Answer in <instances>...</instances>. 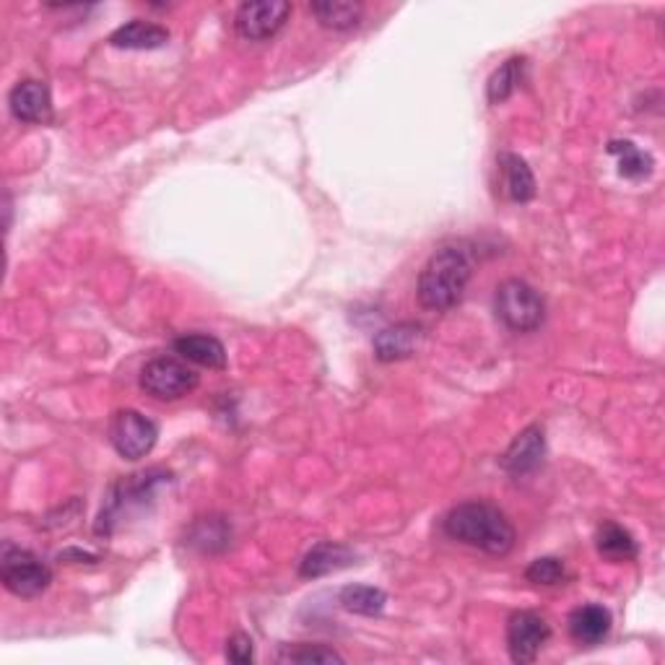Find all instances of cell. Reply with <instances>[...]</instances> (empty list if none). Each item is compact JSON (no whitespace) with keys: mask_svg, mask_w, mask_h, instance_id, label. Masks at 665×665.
I'll use <instances>...</instances> for the list:
<instances>
[{"mask_svg":"<svg viewBox=\"0 0 665 665\" xmlns=\"http://www.w3.org/2000/svg\"><path fill=\"white\" fill-rule=\"evenodd\" d=\"M443 530L447 538L492 556L509 554L517 540L515 525L489 502H463V505L453 507L445 515Z\"/></svg>","mask_w":665,"mask_h":665,"instance_id":"cell-1","label":"cell"},{"mask_svg":"<svg viewBox=\"0 0 665 665\" xmlns=\"http://www.w3.org/2000/svg\"><path fill=\"white\" fill-rule=\"evenodd\" d=\"M474 276V255L463 245H447L437 250L421 268L416 297L429 312H447L458 307Z\"/></svg>","mask_w":665,"mask_h":665,"instance_id":"cell-2","label":"cell"},{"mask_svg":"<svg viewBox=\"0 0 665 665\" xmlns=\"http://www.w3.org/2000/svg\"><path fill=\"white\" fill-rule=\"evenodd\" d=\"M494 312L497 320L513 332H530L540 328L546 317V301L538 289H533L528 281L509 278L497 286L494 294Z\"/></svg>","mask_w":665,"mask_h":665,"instance_id":"cell-3","label":"cell"},{"mask_svg":"<svg viewBox=\"0 0 665 665\" xmlns=\"http://www.w3.org/2000/svg\"><path fill=\"white\" fill-rule=\"evenodd\" d=\"M165 478H172L167 470L153 468L146 470V474H136L122 478L120 484H115L110 489V497H107V505L102 507V515H99L97 533H105L110 536L112 525L122 520V515H128L130 509L146 507V502L157 497V489L165 484Z\"/></svg>","mask_w":665,"mask_h":665,"instance_id":"cell-4","label":"cell"},{"mask_svg":"<svg viewBox=\"0 0 665 665\" xmlns=\"http://www.w3.org/2000/svg\"><path fill=\"white\" fill-rule=\"evenodd\" d=\"M0 583L17 598H40L52 583V569L27 548L6 544L0 559Z\"/></svg>","mask_w":665,"mask_h":665,"instance_id":"cell-5","label":"cell"},{"mask_svg":"<svg viewBox=\"0 0 665 665\" xmlns=\"http://www.w3.org/2000/svg\"><path fill=\"white\" fill-rule=\"evenodd\" d=\"M141 390L157 400H180L198 388L200 377L185 359L157 357L141 369Z\"/></svg>","mask_w":665,"mask_h":665,"instance_id":"cell-6","label":"cell"},{"mask_svg":"<svg viewBox=\"0 0 665 665\" xmlns=\"http://www.w3.org/2000/svg\"><path fill=\"white\" fill-rule=\"evenodd\" d=\"M159 443L157 421L136 408H120L110 421V445L126 460H141Z\"/></svg>","mask_w":665,"mask_h":665,"instance_id":"cell-7","label":"cell"},{"mask_svg":"<svg viewBox=\"0 0 665 665\" xmlns=\"http://www.w3.org/2000/svg\"><path fill=\"white\" fill-rule=\"evenodd\" d=\"M291 17V3L286 0H255L239 6L235 29L245 42H266L281 32Z\"/></svg>","mask_w":665,"mask_h":665,"instance_id":"cell-8","label":"cell"},{"mask_svg":"<svg viewBox=\"0 0 665 665\" xmlns=\"http://www.w3.org/2000/svg\"><path fill=\"white\" fill-rule=\"evenodd\" d=\"M552 639V626L538 611H517L507 622V649L513 663L528 665Z\"/></svg>","mask_w":665,"mask_h":665,"instance_id":"cell-9","label":"cell"},{"mask_svg":"<svg viewBox=\"0 0 665 665\" xmlns=\"http://www.w3.org/2000/svg\"><path fill=\"white\" fill-rule=\"evenodd\" d=\"M11 115L19 122L27 126H42V122L52 120V97L48 83L24 79L11 89L9 95Z\"/></svg>","mask_w":665,"mask_h":665,"instance_id":"cell-10","label":"cell"},{"mask_svg":"<svg viewBox=\"0 0 665 665\" xmlns=\"http://www.w3.org/2000/svg\"><path fill=\"white\" fill-rule=\"evenodd\" d=\"M544 455H546L544 429H540L538 424H530V427H525L520 435L513 439V445H509L505 455H502V468L513 476L533 474V470L544 463Z\"/></svg>","mask_w":665,"mask_h":665,"instance_id":"cell-11","label":"cell"},{"mask_svg":"<svg viewBox=\"0 0 665 665\" xmlns=\"http://www.w3.org/2000/svg\"><path fill=\"white\" fill-rule=\"evenodd\" d=\"M611 626H614V618H611V611L601 606V603H583L567 618L569 637L583 647L601 645L611 634Z\"/></svg>","mask_w":665,"mask_h":665,"instance_id":"cell-12","label":"cell"},{"mask_svg":"<svg viewBox=\"0 0 665 665\" xmlns=\"http://www.w3.org/2000/svg\"><path fill=\"white\" fill-rule=\"evenodd\" d=\"M424 338V325L419 322H398L390 328H383L375 336V357L390 365L414 357Z\"/></svg>","mask_w":665,"mask_h":665,"instance_id":"cell-13","label":"cell"},{"mask_svg":"<svg viewBox=\"0 0 665 665\" xmlns=\"http://www.w3.org/2000/svg\"><path fill=\"white\" fill-rule=\"evenodd\" d=\"M357 562V552L346 544H332V540H322L315 544L305 554V559L299 562V577L301 579H317L330 575V572L346 569Z\"/></svg>","mask_w":665,"mask_h":665,"instance_id":"cell-14","label":"cell"},{"mask_svg":"<svg viewBox=\"0 0 665 665\" xmlns=\"http://www.w3.org/2000/svg\"><path fill=\"white\" fill-rule=\"evenodd\" d=\"M175 354L190 365L208 367V369H224L227 367V349L219 338L206 336V332H185V336L175 338L172 344Z\"/></svg>","mask_w":665,"mask_h":665,"instance_id":"cell-15","label":"cell"},{"mask_svg":"<svg viewBox=\"0 0 665 665\" xmlns=\"http://www.w3.org/2000/svg\"><path fill=\"white\" fill-rule=\"evenodd\" d=\"M499 172L502 188H505L509 200H515V204H530V200L536 198V177H533V169L523 157H517L513 151H502Z\"/></svg>","mask_w":665,"mask_h":665,"instance_id":"cell-16","label":"cell"},{"mask_svg":"<svg viewBox=\"0 0 665 665\" xmlns=\"http://www.w3.org/2000/svg\"><path fill=\"white\" fill-rule=\"evenodd\" d=\"M169 42V29L153 21L133 19L110 34V44L118 50H159Z\"/></svg>","mask_w":665,"mask_h":665,"instance_id":"cell-17","label":"cell"},{"mask_svg":"<svg viewBox=\"0 0 665 665\" xmlns=\"http://www.w3.org/2000/svg\"><path fill=\"white\" fill-rule=\"evenodd\" d=\"M309 11L317 19V24L332 32H349L359 27L365 17V6L351 3V0H322V3H309Z\"/></svg>","mask_w":665,"mask_h":665,"instance_id":"cell-18","label":"cell"},{"mask_svg":"<svg viewBox=\"0 0 665 665\" xmlns=\"http://www.w3.org/2000/svg\"><path fill=\"white\" fill-rule=\"evenodd\" d=\"M595 546L598 554L606 556L608 562H632L639 556V544L629 530L622 528L618 523H603L595 533Z\"/></svg>","mask_w":665,"mask_h":665,"instance_id":"cell-19","label":"cell"},{"mask_svg":"<svg viewBox=\"0 0 665 665\" xmlns=\"http://www.w3.org/2000/svg\"><path fill=\"white\" fill-rule=\"evenodd\" d=\"M338 603H341L349 614L377 616L385 611L388 595L375 585H346L341 587V593H338Z\"/></svg>","mask_w":665,"mask_h":665,"instance_id":"cell-20","label":"cell"},{"mask_svg":"<svg viewBox=\"0 0 665 665\" xmlns=\"http://www.w3.org/2000/svg\"><path fill=\"white\" fill-rule=\"evenodd\" d=\"M608 153H614L618 159V172L626 180H645L653 175L655 159L649 157V151H642L634 141H611Z\"/></svg>","mask_w":665,"mask_h":665,"instance_id":"cell-21","label":"cell"},{"mask_svg":"<svg viewBox=\"0 0 665 665\" xmlns=\"http://www.w3.org/2000/svg\"><path fill=\"white\" fill-rule=\"evenodd\" d=\"M525 63H528L525 58H509L507 63H502L497 71L492 73L489 83H486V97H489L492 105L507 102V99L515 95V89L520 87L523 81Z\"/></svg>","mask_w":665,"mask_h":665,"instance_id":"cell-22","label":"cell"},{"mask_svg":"<svg viewBox=\"0 0 665 665\" xmlns=\"http://www.w3.org/2000/svg\"><path fill=\"white\" fill-rule=\"evenodd\" d=\"M231 540V528L224 523V517H204L192 525L190 530V546L200 548L204 554L224 552Z\"/></svg>","mask_w":665,"mask_h":665,"instance_id":"cell-23","label":"cell"},{"mask_svg":"<svg viewBox=\"0 0 665 665\" xmlns=\"http://www.w3.org/2000/svg\"><path fill=\"white\" fill-rule=\"evenodd\" d=\"M278 663H346L341 653H336L332 647L325 645H307V642H299V645H286L281 653H278Z\"/></svg>","mask_w":665,"mask_h":665,"instance_id":"cell-24","label":"cell"},{"mask_svg":"<svg viewBox=\"0 0 665 665\" xmlns=\"http://www.w3.org/2000/svg\"><path fill=\"white\" fill-rule=\"evenodd\" d=\"M525 579L533 585H540V587L562 585L564 579H567V567H564V562L556 559V556H540V559L528 564V569H525Z\"/></svg>","mask_w":665,"mask_h":665,"instance_id":"cell-25","label":"cell"},{"mask_svg":"<svg viewBox=\"0 0 665 665\" xmlns=\"http://www.w3.org/2000/svg\"><path fill=\"white\" fill-rule=\"evenodd\" d=\"M252 657H255L252 639L247 637L245 632L231 634V637L227 639V661L235 665H247V663H252Z\"/></svg>","mask_w":665,"mask_h":665,"instance_id":"cell-26","label":"cell"}]
</instances>
